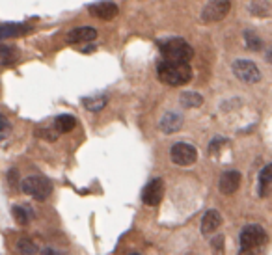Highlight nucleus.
Here are the masks:
<instances>
[{"label":"nucleus","instance_id":"bb28decb","mask_svg":"<svg viewBox=\"0 0 272 255\" xmlns=\"http://www.w3.org/2000/svg\"><path fill=\"white\" fill-rule=\"evenodd\" d=\"M43 255H58L56 252H52V250H49V252H45Z\"/></svg>","mask_w":272,"mask_h":255},{"label":"nucleus","instance_id":"423d86ee","mask_svg":"<svg viewBox=\"0 0 272 255\" xmlns=\"http://www.w3.org/2000/svg\"><path fill=\"white\" fill-rule=\"evenodd\" d=\"M170 158L173 164L177 166H192L194 162L198 160V151L192 144H187V142H179V144H173L170 149Z\"/></svg>","mask_w":272,"mask_h":255},{"label":"nucleus","instance_id":"0eeeda50","mask_svg":"<svg viewBox=\"0 0 272 255\" xmlns=\"http://www.w3.org/2000/svg\"><path fill=\"white\" fill-rule=\"evenodd\" d=\"M229 10H231L229 0H211L202 11V19L204 22H218L226 19Z\"/></svg>","mask_w":272,"mask_h":255},{"label":"nucleus","instance_id":"39448f33","mask_svg":"<svg viewBox=\"0 0 272 255\" xmlns=\"http://www.w3.org/2000/svg\"><path fill=\"white\" fill-rule=\"evenodd\" d=\"M231 71L240 82H246V84H257L261 80L259 67L250 60H235L231 66Z\"/></svg>","mask_w":272,"mask_h":255},{"label":"nucleus","instance_id":"9b49d317","mask_svg":"<svg viewBox=\"0 0 272 255\" xmlns=\"http://www.w3.org/2000/svg\"><path fill=\"white\" fill-rule=\"evenodd\" d=\"M97 37V30L91 26H79L75 30H71L68 35V41L71 45H84V43H93Z\"/></svg>","mask_w":272,"mask_h":255},{"label":"nucleus","instance_id":"a211bd4d","mask_svg":"<svg viewBox=\"0 0 272 255\" xmlns=\"http://www.w3.org/2000/svg\"><path fill=\"white\" fill-rule=\"evenodd\" d=\"M271 183H272V166L271 164H267V166L261 170V173H259V187H257V190H259L261 198L267 196V192H269V188H271Z\"/></svg>","mask_w":272,"mask_h":255},{"label":"nucleus","instance_id":"cd10ccee","mask_svg":"<svg viewBox=\"0 0 272 255\" xmlns=\"http://www.w3.org/2000/svg\"><path fill=\"white\" fill-rule=\"evenodd\" d=\"M131 255H140V254H131Z\"/></svg>","mask_w":272,"mask_h":255},{"label":"nucleus","instance_id":"393cba45","mask_svg":"<svg viewBox=\"0 0 272 255\" xmlns=\"http://www.w3.org/2000/svg\"><path fill=\"white\" fill-rule=\"evenodd\" d=\"M224 235H216L213 237V240H211V250H213V255H224Z\"/></svg>","mask_w":272,"mask_h":255},{"label":"nucleus","instance_id":"4468645a","mask_svg":"<svg viewBox=\"0 0 272 255\" xmlns=\"http://www.w3.org/2000/svg\"><path fill=\"white\" fill-rule=\"evenodd\" d=\"M220 225H222V214L216 209H209L202 218V233L213 235Z\"/></svg>","mask_w":272,"mask_h":255},{"label":"nucleus","instance_id":"f3484780","mask_svg":"<svg viewBox=\"0 0 272 255\" xmlns=\"http://www.w3.org/2000/svg\"><path fill=\"white\" fill-rule=\"evenodd\" d=\"M179 101H181V106H185V108H198L204 104V97L198 91H183Z\"/></svg>","mask_w":272,"mask_h":255},{"label":"nucleus","instance_id":"f257e3e1","mask_svg":"<svg viewBox=\"0 0 272 255\" xmlns=\"http://www.w3.org/2000/svg\"><path fill=\"white\" fill-rule=\"evenodd\" d=\"M157 75L162 84L168 86H185L190 82L192 78V67L185 62H170V60H162L157 67Z\"/></svg>","mask_w":272,"mask_h":255},{"label":"nucleus","instance_id":"20e7f679","mask_svg":"<svg viewBox=\"0 0 272 255\" xmlns=\"http://www.w3.org/2000/svg\"><path fill=\"white\" fill-rule=\"evenodd\" d=\"M21 190L26 196L34 198V200L45 201L52 194V183L45 175H30V177L23 179Z\"/></svg>","mask_w":272,"mask_h":255},{"label":"nucleus","instance_id":"a878e982","mask_svg":"<svg viewBox=\"0 0 272 255\" xmlns=\"http://www.w3.org/2000/svg\"><path fill=\"white\" fill-rule=\"evenodd\" d=\"M37 134H39L41 138L49 140V142H54V140L58 138V133L54 131V129H39V131H37Z\"/></svg>","mask_w":272,"mask_h":255},{"label":"nucleus","instance_id":"2eb2a0df","mask_svg":"<svg viewBox=\"0 0 272 255\" xmlns=\"http://www.w3.org/2000/svg\"><path fill=\"white\" fill-rule=\"evenodd\" d=\"M75 127H77V119H75V116H71V114H62V116H58L56 119H54V131H56L58 134L71 133Z\"/></svg>","mask_w":272,"mask_h":255},{"label":"nucleus","instance_id":"f03ea898","mask_svg":"<svg viewBox=\"0 0 272 255\" xmlns=\"http://www.w3.org/2000/svg\"><path fill=\"white\" fill-rule=\"evenodd\" d=\"M238 242H240L238 255H259L265 244L269 242V235L257 223H248L246 227H242Z\"/></svg>","mask_w":272,"mask_h":255},{"label":"nucleus","instance_id":"f8f14e48","mask_svg":"<svg viewBox=\"0 0 272 255\" xmlns=\"http://www.w3.org/2000/svg\"><path fill=\"white\" fill-rule=\"evenodd\" d=\"M160 131L166 134L179 133V129L183 127V116H179L177 112H166L162 116V119L159 123Z\"/></svg>","mask_w":272,"mask_h":255},{"label":"nucleus","instance_id":"9d476101","mask_svg":"<svg viewBox=\"0 0 272 255\" xmlns=\"http://www.w3.org/2000/svg\"><path fill=\"white\" fill-rule=\"evenodd\" d=\"M90 13L93 17L101 19V21H110V19H114V17L119 13V8H118L114 2L102 0V2H97V4L90 6Z\"/></svg>","mask_w":272,"mask_h":255},{"label":"nucleus","instance_id":"6e6552de","mask_svg":"<svg viewBox=\"0 0 272 255\" xmlns=\"http://www.w3.org/2000/svg\"><path fill=\"white\" fill-rule=\"evenodd\" d=\"M164 198V181L162 179H153L146 185V188L142 192V201L148 207H157Z\"/></svg>","mask_w":272,"mask_h":255},{"label":"nucleus","instance_id":"6ab92c4d","mask_svg":"<svg viewBox=\"0 0 272 255\" xmlns=\"http://www.w3.org/2000/svg\"><path fill=\"white\" fill-rule=\"evenodd\" d=\"M250 11L254 17H269L271 15V2L269 0H252Z\"/></svg>","mask_w":272,"mask_h":255},{"label":"nucleus","instance_id":"4be33fe9","mask_svg":"<svg viewBox=\"0 0 272 255\" xmlns=\"http://www.w3.org/2000/svg\"><path fill=\"white\" fill-rule=\"evenodd\" d=\"M106 101L108 99H106L104 95H99V97H88V99H84V106H86L90 112H99L106 106Z\"/></svg>","mask_w":272,"mask_h":255},{"label":"nucleus","instance_id":"1a4fd4ad","mask_svg":"<svg viewBox=\"0 0 272 255\" xmlns=\"http://www.w3.org/2000/svg\"><path fill=\"white\" fill-rule=\"evenodd\" d=\"M240 171L237 170H229V171H224L222 173V177L218 181V188L220 192L224 194V196H231V194H235L240 187Z\"/></svg>","mask_w":272,"mask_h":255},{"label":"nucleus","instance_id":"412c9836","mask_svg":"<svg viewBox=\"0 0 272 255\" xmlns=\"http://www.w3.org/2000/svg\"><path fill=\"white\" fill-rule=\"evenodd\" d=\"M244 41H246V47H248L250 51H259L261 47H263L259 34L254 32V30H244Z\"/></svg>","mask_w":272,"mask_h":255},{"label":"nucleus","instance_id":"5701e85b","mask_svg":"<svg viewBox=\"0 0 272 255\" xmlns=\"http://www.w3.org/2000/svg\"><path fill=\"white\" fill-rule=\"evenodd\" d=\"M17 252L21 255H35V252H37V248H35V244L30 240V238H19L17 240Z\"/></svg>","mask_w":272,"mask_h":255},{"label":"nucleus","instance_id":"7ed1b4c3","mask_svg":"<svg viewBox=\"0 0 272 255\" xmlns=\"http://www.w3.org/2000/svg\"><path fill=\"white\" fill-rule=\"evenodd\" d=\"M159 49L162 56H164V60H170V62H185V64H188L194 56L192 47L187 43L185 39H179V37L160 41Z\"/></svg>","mask_w":272,"mask_h":255},{"label":"nucleus","instance_id":"dca6fc26","mask_svg":"<svg viewBox=\"0 0 272 255\" xmlns=\"http://www.w3.org/2000/svg\"><path fill=\"white\" fill-rule=\"evenodd\" d=\"M19 60V51L13 45H0V64L2 66H12Z\"/></svg>","mask_w":272,"mask_h":255},{"label":"nucleus","instance_id":"b1692460","mask_svg":"<svg viewBox=\"0 0 272 255\" xmlns=\"http://www.w3.org/2000/svg\"><path fill=\"white\" fill-rule=\"evenodd\" d=\"M10 134H12V123H10V119L0 112V142L6 140Z\"/></svg>","mask_w":272,"mask_h":255},{"label":"nucleus","instance_id":"aec40b11","mask_svg":"<svg viewBox=\"0 0 272 255\" xmlns=\"http://www.w3.org/2000/svg\"><path fill=\"white\" fill-rule=\"evenodd\" d=\"M13 212V218L17 220V223H21V225H26V223L30 222V218H32V212L28 211L26 207H23V205H15L12 209Z\"/></svg>","mask_w":272,"mask_h":255},{"label":"nucleus","instance_id":"ddd939ff","mask_svg":"<svg viewBox=\"0 0 272 255\" xmlns=\"http://www.w3.org/2000/svg\"><path fill=\"white\" fill-rule=\"evenodd\" d=\"M30 30H32V26H28V24H19V22H6V24H0V41L24 35V34H28Z\"/></svg>","mask_w":272,"mask_h":255}]
</instances>
